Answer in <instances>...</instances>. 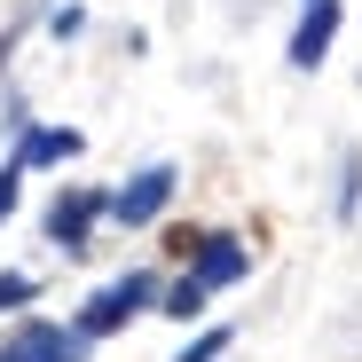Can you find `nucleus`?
Wrapping results in <instances>:
<instances>
[{
	"label": "nucleus",
	"instance_id": "obj_1",
	"mask_svg": "<svg viewBox=\"0 0 362 362\" xmlns=\"http://www.w3.org/2000/svg\"><path fill=\"white\" fill-rule=\"evenodd\" d=\"M0 362H87V339L32 315V323H16L8 339H0Z\"/></svg>",
	"mask_w": 362,
	"mask_h": 362
},
{
	"label": "nucleus",
	"instance_id": "obj_2",
	"mask_svg": "<svg viewBox=\"0 0 362 362\" xmlns=\"http://www.w3.org/2000/svg\"><path fill=\"white\" fill-rule=\"evenodd\" d=\"M158 284L150 276H118V284H103L95 299H87V315L71 323L79 339H103V331H118V323H127V315H142V299H150Z\"/></svg>",
	"mask_w": 362,
	"mask_h": 362
},
{
	"label": "nucleus",
	"instance_id": "obj_3",
	"mask_svg": "<svg viewBox=\"0 0 362 362\" xmlns=\"http://www.w3.org/2000/svg\"><path fill=\"white\" fill-rule=\"evenodd\" d=\"M95 213H110V197H95V189H71V197H55L47 205V236L64 245L71 260L87 252V228H95Z\"/></svg>",
	"mask_w": 362,
	"mask_h": 362
},
{
	"label": "nucleus",
	"instance_id": "obj_4",
	"mask_svg": "<svg viewBox=\"0 0 362 362\" xmlns=\"http://www.w3.org/2000/svg\"><path fill=\"white\" fill-rule=\"evenodd\" d=\"M173 181H181L173 165H150V173H134L127 189L110 197V213L127 221V228H142V221H158V213H165V197H173Z\"/></svg>",
	"mask_w": 362,
	"mask_h": 362
},
{
	"label": "nucleus",
	"instance_id": "obj_5",
	"mask_svg": "<svg viewBox=\"0 0 362 362\" xmlns=\"http://www.w3.org/2000/svg\"><path fill=\"white\" fill-rule=\"evenodd\" d=\"M331 32H339V0H308V16H299V32H291V64L315 71L331 55Z\"/></svg>",
	"mask_w": 362,
	"mask_h": 362
},
{
	"label": "nucleus",
	"instance_id": "obj_6",
	"mask_svg": "<svg viewBox=\"0 0 362 362\" xmlns=\"http://www.w3.org/2000/svg\"><path fill=\"white\" fill-rule=\"evenodd\" d=\"M252 268V252L245 245H236V236H205V245H197V291H213V284H236V276H245Z\"/></svg>",
	"mask_w": 362,
	"mask_h": 362
},
{
	"label": "nucleus",
	"instance_id": "obj_7",
	"mask_svg": "<svg viewBox=\"0 0 362 362\" xmlns=\"http://www.w3.org/2000/svg\"><path fill=\"white\" fill-rule=\"evenodd\" d=\"M64 158H79V134L71 127H32L24 150H16V165H64Z\"/></svg>",
	"mask_w": 362,
	"mask_h": 362
},
{
	"label": "nucleus",
	"instance_id": "obj_8",
	"mask_svg": "<svg viewBox=\"0 0 362 362\" xmlns=\"http://www.w3.org/2000/svg\"><path fill=\"white\" fill-rule=\"evenodd\" d=\"M165 315H181V323H189V315H205V291H197L189 276H181V284L165 291Z\"/></svg>",
	"mask_w": 362,
	"mask_h": 362
},
{
	"label": "nucleus",
	"instance_id": "obj_9",
	"mask_svg": "<svg viewBox=\"0 0 362 362\" xmlns=\"http://www.w3.org/2000/svg\"><path fill=\"white\" fill-rule=\"evenodd\" d=\"M221 354H228V331H205L197 346H181V362H221Z\"/></svg>",
	"mask_w": 362,
	"mask_h": 362
},
{
	"label": "nucleus",
	"instance_id": "obj_10",
	"mask_svg": "<svg viewBox=\"0 0 362 362\" xmlns=\"http://www.w3.org/2000/svg\"><path fill=\"white\" fill-rule=\"evenodd\" d=\"M354 205H362V158L346 150V189H339V213H354Z\"/></svg>",
	"mask_w": 362,
	"mask_h": 362
},
{
	"label": "nucleus",
	"instance_id": "obj_11",
	"mask_svg": "<svg viewBox=\"0 0 362 362\" xmlns=\"http://www.w3.org/2000/svg\"><path fill=\"white\" fill-rule=\"evenodd\" d=\"M32 291H40L32 276H0V308H24V299H32Z\"/></svg>",
	"mask_w": 362,
	"mask_h": 362
},
{
	"label": "nucleus",
	"instance_id": "obj_12",
	"mask_svg": "<svg viewBox=\"0 0 362 362\" xmlns=\"http://www.w3.org/2000/svg\"><path fill=\"white\" fill-rule=\"evenodd\" d=\"M16 181H24V165H0V221L16 213Z\"/></svg>",
	"mask_w": 362,
	"mask_h": 362
}]
</instances>
